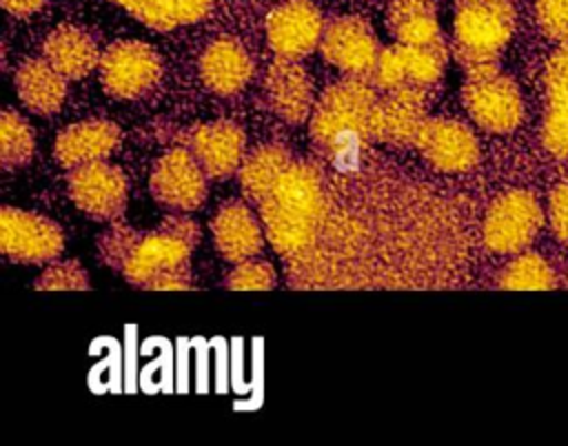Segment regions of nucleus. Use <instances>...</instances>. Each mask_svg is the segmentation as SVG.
Masks as SVG:
<instances>
[{"mask_svg": "<svg viewBox=\"0 0 568 446\" xmlns=\"http://www.w3.org/2000/svg\"><path fill=\"white\" fill-rule=\"evenodd\" d=\"M200 240L197 224L184 215H169L155 231L138 235L126 226L106 237L102 251L124 277L144 288H189V257Z\"/></svg>", "mask_w": 568, "mask_h": 446, "instance_id": "nucleus-1", "label": "nucleus"}, {"mask_svg": "<svg viewBox=\"0 0 568 446\" xmlns=\"http://www.w3.org/2000/svg\"><path fill=\"white\" fill-rule=\"evenodd\" d=\"M257 206L271 246L280 255L302 253L315 242L324 217L320 173L306 162H291Z\"/></svg>", "mask_w": 568, "mask_h": 446, "instance_id": "nucleus-2", "label": "nucleus"}, {"mask_svg": "<svg viewBox=\"0 0 568 446\" xmlns=\"http://www.w3.org/2000/svg\"><path fill=\"white\" fill-rule=\"evenodd\" d=\"M373 87L371 78L346 75L320 95L308 118L317 146L335 153L368 138V118L377 100Z\"/></svg>", "mask_w": 568, "mask_h": 446, "instance_id": "nucleus-3", "label": "nucleus"}, {"mask_svg": "<svg viewBox=\"0 0 568 446\" xmlns=\"http://www.w3.org/2000/svg\"><path fill=\"white\" fill-rule=\"evenodd\" d=\"M455 49L468 69L495 64L515 29V11L508 0H457Z\"/></svg>", "mask_w": 568, "mask_h": 446, "instance_id": "nucleus-4", "label": "nucleus"}, {"mask_svg": "<svg viewBox=\"0 0 568 446\" xmlns=\"http://www.w3.org/2000/svg\"><path fill=\"white\" fill-rule=\"evenodd\" d=\"M464 104L470 118L493 133L513 131L524 115V102L517 84L495 64L466 71Z\"/></svg>", "mask_w": 568, "mask_h": 446, "instance_id": "nucleus-5", "label": "nucleus"}, {"mask_svg": "<svg viewBox=\"0 0 568 446\" xmlns=\"http://www.w3.org/2000/svg\"><path fill=\"white\" fill-rule=\"evenodd\" d=\"M100 82L120 100H135L153 91L162 78V60L140 40H118L100 58Z\"/></svg>", "mask_w": 568, "mask_h": 446, "instance_id": "nucleus-6", "label": "nucleus"}, {"mask_svg": "<svg viewBox=\"0 0 568 446\" xmlns=\"http://www.w3.org/2000/svg\"><path fill=\"white\" fill-rule=\"evenodd\" d=\"M446 67V47L442 40L430 44H395L379 51L377 64L371 73V82L382 91H395L404 87L428 89L433 87Z\"/></svg>", "mask_w": 568, "mask_h": 446, "instance_id": "nucleus-7", "label": "nucleus"}, {"mask_svg": "<svg viewBox=\"0 0 568 446\" xmlns=\"http://www.w3.org/2000/svg\"><path fill=\"white\" fill-rule=\"evenodd\" d=\"M541 222V206L528 191L501 193L486 211L484 242L495 253H519L535 240Z\"/></svg>", "mask_w": 568, "mask_h": 446, "instance_id": "nucleus-8", "label": "nucleus"}, {"mask_svg": "<svg viewBox=\"0 0 568 446\" xmlns=\"http://www.w3.org/2000/svg\"><path fill=\"white\" fill-rule=\"evenodd\" d=\"M64 244L62 231L44 215L9 209L0 211V249L20 264L51 262L60 255Z\"/></svg>", "mask_w": 568, "mask_h": 446, "instance_id": "nucleus-9", "label": "nucleus"}, {"mask_svg": "<svg viewBox=\"0 0 568 446\" xmlns=\"http://www.w3.org/2000/svg\"><path fill=\"white\" fill-rule=\"evenodd\" d=\"M428 120L424 89H395L377 95L371 118L368 138L390 146H415L417 135Z\"/></svg>", "mask_w": 568, "mask_h": 446, "instance_id": "nucleus-10", "label": "nucleus"}, {"mask_svg": "<svg viewBox=\"0 0 568 446\" xmlns=\"http://www.w3.org/2000/svg\"><path fill=\"white\" fill-rule=\"evenodd\" d=\"M206 171L191 149L166 151L151 171L153 197L175 211H193L206 197Z\"/></svg>", "mask_w": 568, "mask_h": 446, "instance_id": "nucleus-11", "label": "nucleus"}, {"mask_svg": "<svg viewBox=\"0 0 568 446\" xmlns=\"http://www.w3.org/2000/svg\"><path fill=\"white\" fill-rule=\"evenodd\" d=\"M69 195L80 211L93 220H115L126 206V178L124 173L104 162H87L69 173Z\"/></svg>", "mask_w": 568, "mask_h": 446, "instance_id": "nucleus-12", "label": "nucleus"}, {"mask_svg": "<svg viewBox=\"0 0 568 446\" xmlns=\"http://www.w3.org/2000/svg\"><path fill=\"white\" fill-rule=\"evenodd\" d=\"M320 51L346 75L371 78L382 49L377 36L364 18L342 16L324 27Z\"/></svg>", "mask_w": 568, "mask_h": 446, "instance_id": "nucleus-13", "label": "nucleus"}, {"mask_svg": "<svg viewBox=\"0 0 568 446\" xmlns=\"http://www.w3.org/2000/svg\"><path fill=\"white\" fill-rule=\"evenodd\" d=\"M324 27L320 9L308 0H284L266 18V40L277 58L300 60L320 47Z\"/></svg>", "mask_w": 568, "mask_h": 446, "instance_id": "nucleus-14", "label": "nucleus"}, {"mask_svg": "<svg viewBox=\"0 0 568 446\" xmlns=\"http://www.w3.org/2000/svg\"><path fill=\"white\" fill-rule=\"evenodd\" d=\"M415 146L430 166L444 173L468 171L479 160V142L470 126L450 118H428Z\"/></svg>", "mask_w": 568, "mask_h": 446, "instance_id": "nucleus-15", "label": "nucleus"}, {"mask_svg": "<svg viewBox=\"0 0 568 446\" xmlns=\"http://www.w3.org/2000/svg\"><path fill=\"white\" fill-rule=\"evenodd\" d=\"M268 109L288 124L306 122L313 113V82L297 60L277 58L264 75Z\"/></svg>", "mask_w": 568, "mask_h": 446, "instance_id": "nucleus-16", "label": "nucleus"}, {"mask_svg": "<svg viewBox=\"0 0 568 446\" xmlns=\"http://www.w3.org/2000/svg\"><path fill=\"white\" fill-rule=\"evenodd\" d=\"M244 133L235 122L217 120L200 124L189 135V149L209 178L224 180L240 171L244 160Z\"/></svg>", "mask_w": 568, "mask_h": 446, "instance_id": "nucleus-17", "label": "nucleus"}, {"mask_svg": "<svg viewBox=\"0 0 568 446\" xmlns=\"http://www.w3.org/2000/svg\"><path fill=\"white\" fill-rule=\"evenodd\" d=\"M262 222L251 213V209L242 202H226L220 206L211 222L213 240L220 255L226 262H244L255 257L264 246Z\"/></svg>", "mask_w": 568, "mask_h": 446, "instance_id": "nucleus-18", "label": "nucleus"}, {"mask_svg": "<svg viewBox=\"0 0 568 446\" xmlns=\"http://www.w3.org/2000/svg\"><path fill=\"white\" fill-rule=\"evenodd\" d=\"M200 73L213 93L233 95L242 91L251 80L253 60L240 42L220 38L204 49L200 58Z\"/></svg>", "mask_w": 568, "mask_h": 446, "instance_id": "nucleus-19", "label": "nucleus"}, {"mask_svg": "<svg viewBox=\"0 0 568 446\" xmlns=\"http://www.w3.org/2000/svg\"><path fill=\"white\" fill-rule=\"evenodd\" d=\"M120 140V129L109 120H84L67 126L55 140V158L62 166L75 169L104 160Z\"/></svg>", "mask_w": 568, "mask_h": 446, "instance_id": "nucleus-20", "label": "nucleus"}, {"mask_svg": "<svg viewBox=\"0 0 568 446\" xmlns=\"http://www.w3.org/2000/svg\"><path fill=\"white\" fill-rule=\"evenodd\" d=\"M42 53L67 80H80L89 75L102 58L95 40L73 24L55 27L47 36Z\"/></svg>", "mask_w": 568, "mask_h": 446, "instance_id": "nucleus-21", "label": "nucleus"}, {"mask_svg": "<svg viewBox=\"0 0 568 446\" xmlns=\"http://www.w3.org/2000/svg\"><path fill=\"white\" fill-rule=\"evenodd\" d=\"M13 82L22 104L38 115L55 113L67 95V78L47 58L24 60Z\"/></svg>", "mask_w": 568, "mask_h": 446, "instance_id": "nucleus-22", "label": "nucleus"}, {"mask_svg": "<svg viewBox=\"0 0 568 446\" xmlns=\"http://www.w3.org/2000/svg\"><path fill=\"white\" fill-rule=\"evenodd\" d=\"M548 109L544 118V144L555 155L568 153V44L548 62Z\"/></svg>", "mask_w": 568, "mask_h": 446, "instance_id": "nucleus-23", "label": "nucleus"}, {"mask_svg": "<svg viewBox=\"0 0 568 446\" xmlns=\"http://www.w3.org/2000/svg\"><path fill=\"white\" fill-rule=\"evenodd\" d=\"M386 24L399 44H430L442 40L433 0H393L386 11Z\"/></svg>", "mask_w": 568, "mask_h": 446, "instance_id": "nucleus-24", "label": "nucleus"}, {"mask_svg": "<svg viewBox=\"0 0 568 446\" xmlns=\"http://www.w3.org/2000/svg\"><path fill=\"white\" fill-rule=\"evenodd\" d=\"M291 155L280 144H260L253 149L240 164V186L248 200L255 204L262 202V197L273 189L277 178L288 169Z\"/></svg>", "mask_w": 568, "mask_h": 446, "instance_id": "nucleus-25", "label": "nucleus"}, {"mask_svg": "<svg viewBox=\"0 0 568 446\" xmlns=\"http://www.w3.org/2000/svg\"><path fill=\"white\" fill-rule=\"evenodd\" d=\"M115 2L122 4L126 11H131L144 24L162 31L195 22L211 7V0H115Z\"/></svg>", "mask_w": 568, "mask_h": 446, "instance_id": "nucleus-26", "label": "nucleus"}, {"mask_svg": "<svg viewBox=\"0 0 568 446\" xmlns=\"http://www.w3.org/2000/svg\"><path fill=\"white\" fill-rule=\"evenodd\" d=\"M36 151V138L24 118L4 109L0 118V162L7 171L20 169L31 160Z\"/></svg>", "mask_w": 568, "mask_h": 446, "instance_id": "nucleus-27", "label": "nucleus"}, {"mask_svg": "<svg viewBox=\"0 0 568 446\" xmlns=\"http://www.w3.org/2000/svg\"><path fill=\"white\" fill-rule=\"evenodd\" d=\"M499 284L513 291H541L552 286V271L539 255L526 253L515 257L501 273Z\"/></svg>", "mask_w": 568, "mask_h": 446, "instance_id": "nucleus-28", "label": "nucleus"}, {"mask_svg": "<svg viewBox=\"0 0 568 446\" xmlns=\"http://www.w3.org/2000/svg\"><path fill=\"white\" fill-rule=\"evenodd\" d=\"M226 286L235 291H268L275 286V271L264 260H244L226 275Z\"/></svg>", "mask_w": 568, "mask_h": 446, "instance_id": "nucleus-29", "label": "nucleus"}, {"mask_svg": "<svg viewBox=\"0 0 568 446\" xmlns=\"http://www.w3.org/2000/svg\"><path fill=\"white\" fill-rule=\"evenodd\" d=\"M40 291H82L89 288V275L78 262H53L36 282Z\"/></svg>", "mask_w": 568, "mask_h": 446, "instance_id": "nucleus-30", "label": "nucleus"}, {"mask_svg": "<svg viewBox=\"0 0 568 446\" xmlns=\"http://www.w3.org/2000/svg\"><path fill=\"white\" fill-rule=\"evenodd\" d=\"M537 20L550 38L568 42V0H537Z\"/></svg>", "mask_w": 568, "mask_h": 446, "instance_id": "nucleus-31", "label": "nucleus"}, {"mask_svg": "<svg viewBox=\"0 0 568 446\" xmlns=\"http://www.w3.org/2000/svg\"><path fill=\"white\" fill-rule=\"evenodd\" d=\"M548 211L555 235L568 246V184H561L552 191Z\"/></svg>", "mask_w": 568, "mask_h": 446, "instance_id": "nucleus-32", "label": "nucleus"}, {"mask_svg": "<svg viewBox=\"0 0 568 446\" xmlns=\"http://www.w3.org/2000/svg\"><path fill=\"white\" fill-rule=\"evenodd\" d=\"M47 0H2V7L11 13V16H29L36 13Z\"/></svg>", "mask_w": 568, "mask_h": 446, "instance_id": "nucleus-33", "label": "nucleus"}]
</instances>
